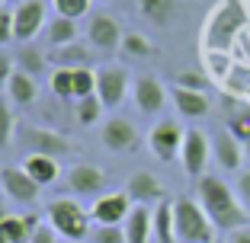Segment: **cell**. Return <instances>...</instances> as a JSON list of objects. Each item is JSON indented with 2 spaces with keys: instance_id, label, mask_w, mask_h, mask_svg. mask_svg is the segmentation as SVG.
Listing matches in <instances>:
<instances>
[{
  "instance_id": "obj_9",
  "label": "cell",
  "mask_w": 250,
  "mask_h": 243,
  "mask_svg": "<svg viewBox=\"0 0 250 243\" xmlns=\"http://www.w3.org/2000/svg\"><path fill=\"white\" fill-rule=\"evenodd\" d=\"M45 13H48V10H45L42 0H22V3H16L13 7V38L16 42L20 45L32 42V38L48 26Z\"/></svg>"
},
{
  "instance_id": "obj_31",
  "label": "cell",
  "mask_w": 250,
  "mask_h": 243,
  "mask_svg": "<svg viewBox=\"0 0 250 243\" xmlns=\"http://www.w3.org/2000/svg\"><path fill=\"white\" fill-rule=\"evenodd\" d=\"M93 93H96V71L90 64L74 67V99H83Z\"/></svg>"
},
{
  "instance_id": "obj_40",
  "label": "cell",
  "mask_w": 250,
  "mask_h": 243,
  "mask_svg": "<svg viewBox=\"0 0 250 243\" xmlns=\"http://www.w3.org/2000/svg\"><path fill=\"white\" fill-rule=\"evenodd\" d=\"M29 243H58V234L52 230V224H42V227L32 234V240Z\"/></svg>"
},
{
  "instance_id": "obj_11",
  "label": "cell",
  "mask_w": 250,
  "mask_h": 243,
  "mask_svg": "<svg viewBox=\"0 0 250 243\" xmlns=\"http://www.w3.org/2000/svg\"><path fill=\"white\" fill-rule=\"evenodd\" d=\"M100 141H103V148L109 150V154H135L138 144H141V134L128 118L116 115V118H109V122H103Z\"/></svg>"
},
{
  "instance_id": "obj_13",
  "label": "cell",
  "mask_w": 250,
  "mask_h": 243,
  "mask_svg": "<svg viewBox=\"0 0 250 243\" xmlns=\"http://www.w3.org/2000/svg\"><path fill=\"white\" fill-rule=\"evenodd\" d=\"M167 87H164L157 77L151 74H141L135 77L132 83V99H135V109L141 112V115H157V112L164 109V103H167Z\"/></svg>"
},
{
  "instance_id": "obj_33",
  "label": "cell",
  "mask_w": 250,
  "mask_h": 243,
  "mask_svg": "<svg viewBox=\"0 0 250 243\" xmlns=\"http://www.w3.org/2000/svg\"><path fill=\"white\" fill-rule=\"evenodd\" d=\"M13 134H16V112L7 106V99L0 96V150L13 144Z\"/></svg>"
},
{
  "instance_id": "obj_26",
  "label": "cell",
  "mask_w": 250,
  "mask_h": 243,
  "mask_svg": "<svg viewBox=\"0 0 250 243\" xmlns=\"http://www.w3.org/2000/svg\"><path fill=\"white\" fill-rule=\"evenodd\" d=\"M45 36H48L52 48H58V45H71V42H77L81 29H77V19H67V16H55V19L45 26Z\"/></svg>"
},
{
  "instance_id": "obj_39",
  "label": "cell",
  "mask_w": 250,
  "mask_h": 243,
  "mask_svg": "<svg viewBox=\"0 0 250 243\" xmlns=\"http://www.w3.org/2000/svg\"><path fill=\"white\" fill-rule=\"evenodd\" d=\"M13 71H16V61H13V55L0 52V90L7 87V80L13 77Z\"/></svg>"
},
{
  "instance_id": "obj_18",
  "label": "cell",
  "mask_w": 250,
  "mask_h": 243,
  "mask_svg": "<svg viewBox=\"0 0 250 243\" xmlns=\"http://www.w3.org/2000/svg\"><path fill=\"white\" fill-rule=\"evenodd\" d=\"M122 227H125V240L128 243H147L151 237H154V208L135 205Z\"/></svg>"
},
{
  "instance_id": "obj_47",
  "label": "cell",
  "mask_w": 250,
  "mask_h": 243,
  "mask_svg": "<svg viewBox=\"0 0 250 243\" xmlns=\"http://www.w3.org/2000/svg\"><path fill=\"white\" fill-rule=\"evenodd\" d=\"M81 243H83V240H81Z\"/></svg>"
},
{
  "instance_id": "obj_34",
  "label": "cell",
  "mask_w": 250,
  "mask_h": 243,
  "mask_svg": "<svg viewBox=\"0 0 250 243\" xmlns=\"http://www.w3.org/2000/svg\"><path fill=\"white\" fill-rule=\"evenodd\" d=\"M55 16H67V19H81V16L90 13L93 0H52Z\"/></svg>"
},
{
  "instance_id": "obj_45",
  "label": "cell",
  "mask_w": 250,
  "mask_h": 243,
  "mask_svg": "<svg viewBox=\"0 0 250 243\" xmlns=\"http://www.w3.org/2000/svg\"><path fill=\"white\" fill-rule=\"evenodd\" d=\"M16 3H22V0H16Z\"/></svg>"
},
{
  "instance_id": "obj_3",
  "label": "cell",
  "mask_w": 250,
  "mask_h": 243,
  "mask_svg": "<svg viewBox=\"0 0 250 243\" xmlns=\"http://www.w3.org/2000/svg\"><path fill=\"white\" fill-rule=\"evenodd\" d=\"M173 224H177V243H215V224L199 205V199L180 195L173 199Z\"/></svg>"
},
{
  "instance_id": "obj_29",
  "label": "cell",
  "mask_w": 250,
  "mask_h": 243,
  "mask_svg": "<svg viewBox=\"0 0 250 243\" xmlns=\"http://www.w3.org/2000/svg\"><path fill=\"white\" fill-rule=\"evenodd\" d=\"M122 52L128 55V58H151V55H154V45L147 42V36H141V32H125L122 36Z\"/></svg>"
},
{
  "instance_id": "obj_10",
  "label": "cell",
  "mask_w": 250,
  "mask_h": 243,
  "mask_svg": "<svg viewBox=\"0 0 250 243\" xmlns=\"http://www.w3.org/2000/svg\"><path fill=\"white\" fill-rule=\"evenodd\" d=\"M135 202L128 199V192H103L100 199H93V208H90V218L93 224H109V227H122L125 218L132 214Z\"/></svg>"
},
{
  "instance_id": "obj_20",
  "label": "cell",
  "mask_w": 250,
  "mask_h": 243,
  "mask_svg": "<svg viewBox=\"0 0 250 243\" xmlns=\"http://www.w3.org/2000/svg\"><path fill=\"white\" fill-rule=\"evenodd\" d=\"M170 99H173L177 112H180V115H186V118H202V115H208V96L199 93V90L173 87V90H170Z\"/></svg>"
},
{
  "instance_id": "obj_38",
  "label": "cell",
  "mask_w": 250,
  "mask_h": 243,
  "mask_svg": "<svg viewBox=\"0 0 250 243\" xmlns=\"http://www.w3.org/2000/svg\"><path fill=\"white\" fill-rule=\"evenodd\" d=\"M10 42H16V38H13V10L0 7V48L10 45Z\"/></svg>"
},
{
  "instance_id": "obj_6",
  "label": "cell",
  "mask_w": 250,
  "mask_h": 243,
  "mask_svg": "<svg viewBox=\"0 0 250 243\" xmlns=\"http://www.w3.org/2000/svg\"><path fill=\"white\" fill-rule=\"evenodd\" d=\"M208 157H212V141L202 128H186V138H183V150H180V163H183V173L189 179L206 176V167H208Z\"/></svg>"
},
{
  "instance_id": "obj_25",
  "label": "cell",
  "mask_w": 250,
  "mask_h": 243,
  "mask_svg": "<svg viewBox=\"0 0 250 243\" xmlns=\"http://www.w3.org/2000/svg\"><path fill=\"white\" fill-rule=\"evenodd\" d=\"M13 61H16V71H22V74L36 77V80L45 74V67H48V64H45V55L39 52V48H36L32 42L20 45V52L13 55Z\"/></svg>"
},
{
  "instance_id": "obj_30",
  "label": "cell",
  "mask_w": 250,
  "mask_h": 243,
  "mask_svg": "<svg viewBox=\"0 0 250 243\" xmlns=\"http://www.w3.org/2000/svg\"><path fill=\"white\" fill-rule=\"evenodd\" d=\"M103 112H106V106L100 103V96H96V93L77 99V122H81V125H96Z\"/></svg>"
},
{
  "instance_id": "obj_14",
  "label": "cell",
  "mask_w": 250,
  "mask_h": 243,
  "mask_svg": "<svg viewBox=\"0 0 250 243\" xmlns=\"http://www.w3.org/2000/svg\"><path fill=\"white\" fill-rule=\"evenodd\" d=\"M22 141L29 144V154H45V157H61L74 154V144L67 134H58V131H48V128H26L22 131Z\"/></svg>"
},
{
  "instance_id": "obj_4",
  "label": "cell",
  "mask_w": 250,
  "mask_h": 243,
  "mask_svg": "<svg viewBox=\"0 0 250 243\" xmlns=\"http://www.w3.org/2000/svg\"><path fill=\"white\" fill-rule=\"evenodd\" d=\"M45 224H52V230L58 237L71 243H81L90 237V211H83V205H77L74 199H52L45 205Z\"/></svg>"
},
{
  "instance_id": "obj_1",
  "label": "cell",
  "mask_w": 250,
  "mask_h": 243,
  "mask_svg": "<svg viewBox=\"0 0 250 243\" xmlns=\"http://www.w3.org/2000/svg\"><path fill=\"white\" fill-rule=\"evenodd\" d=\"M196 192H199V205L206 208V214L212 218V224L218 230H237V227H247L250 224V214L244 211V205L237 202V192L231 189L228 183L221 176H212V173H206V176L196 179Z\"/></svg>"
},
{
  "instance_id": "obj_12",
  "label": "cell",
  "mask_w": 250,
  "mask_h": 243,
  "mask_svg": "<svg viewBox=\"0 0 250 243\" xmlns=\"http://www.w3.org/2000/svg\"><path fill=\"white\" fill-rule=\"evenodd\" d=\"M39 189H42V186H39L22 167H3L0 169V192H3L10 202H16V205H36Z\"/></svg>"
},
{
  "instance_id": "obj_28",
  "label": "cell",
  "mask_w": 250,
  "mask_h": 243,
  "mask_svg": "<svg viewBox=\"0 0 250 243\" xmlns=\"http://www.w3.org/2000/svg\"><path fill=\"white\" fill-rule=\"evenodd\" d=\"M228 131L234 134L241 144H244V141H250V103L231 109V115H228Z\"/></svg>"
},
{
  "instance_id": "obj_27",
  "label": "cell",
  "mask_w": 250,
  "mask_h": 243,
  "mask_svg": "<svg viewBox=\"0 0 250 243\" xmlns=\"http://www.w3.org/2000/svg\"><path fill=\"white\" fill-rule=\"evenodd\" d=\"M32 240V230L26 227L22 214H7L0 221V243H29Z\"/></svg>"
},
{
  "instance_id": "obj_7",
  "label": "cell",
  "mask_w": 250,
  "mask_h": 243,
  "mask_svg": "<svg viewBox=\"0 0 250 243\" xmlns=\"http://www.w3.org/2000/svg\"><path fill=\"white\" fill-rule=\"evenodd\" d=\"M132 90V77L125 67H116V64H106L96 71V96L106 109H119L125 103V96Z\"/></svg>"
},
{
  "instance_id": "obj_17",
  "label": "cell",
  "mask_w": 250,
  "mask_h": 243,
  "mask_svg": "<svg viewBox=\"0 0 250 243\" xmlns=\"http://www.w3.org/2000/svg\"><path fill=\"white\" fill-rule=\"evenodd\" d=\"M212 154H215V160H218V167H225L228 173H237L241 163H244V144L225 128L221 134L212 138Z\"/></svg>"
},
{
  "instance_id": "obj_23",
  "label": "cell",
  "mask_w": 250,
  "mask_h": 243,
  "mask_svg": "<svg viewBox=\"0 0 250 243\" xmlns=\"http://www.w3.org/2000/svg\"><path fill=\"white\" fill-rule=\"evenodd\" d=\"M154 237L157 243H177V224H173V202L164 199L154 208Z\"/></svg>"
},
{
  "instance_id": "obj_8",
  "label": "cell",
  "mask_w": 250,
  "mask_h": 243,
  "mask_svg": "<svg viewBox=\"0 0 250 243\" xmlns=\"http://www.w3.org/2000/svg\"><path fill=\"white\" fill-rule=\"evenodd\" d=\"M122 26H119V19L116 16H109V13H96V16H90V22H87V45L93 48V52H100V55H112V52H119L122 48Z\"/></svg>"
},
{
  "instance_id": "obj_41",
  "label": "cell",
  "mask_w": 250,
  "mask_h": 243,
  "mask_svg": "<svg viewBox=\"0 0 250 243\" xmlns=\"http://www.w3.org/2000/svg\"><path fill=\"white\" fill-rule=\"evenodd\" d=\"M228 243H250V224L247 227H237L228 234Z\"/></svg>"
},
{
  "instance_id": "obj_16",
  "label": "cell",
  "mask_w": 250,
  "mask_h": 243,
  "mask_svg": "<svg viewBox=\"0 0 250 243\" xmlns=\"http://www.w3.org/2000/svg\"><path fill=\"white\" fill-rule=\"evenodd\" d=\"M125 192H128V199L135 202V205H157V202H164V183L154 176V173H132L128 176V183H125Z\"/></svg>"
},
{
  "instance_id": "obj_22",
  "label": "cell",
  "mask_w": 250,
  "mask_h": 243,
  "mask_svg": "<svg viewBox=\"0 0 250 243\" xmlns=\"http://www.w3.org/2000/svg\"><path fill=\"white\" fill-rule=\"evenodd\" d=\"M36 96H39V83H36V77H29V74H22V71H13V77L7 80V99L13 106H32L36 103Z\"/></svg>"
},
{
  "instance_id": "obj_19",
  "label": "cell",
  "mask_w": 250,
  "mask_h": 243,
  "mask_svg": "<svg viewBox=\"0 0 250 243\" xmlns=\"http://www.w3.org/2000/svg\"><path fill=\"white\" fill-rule=\"evenodd\" d=\"M135 3H138V13L157 29L173 26L180 16V0H135Z\"/></svg>"
},
{
  "instance_id": "obj_46",
  "label": "cell",
  "mask_w": 250,
  "mask_h": 243,
  "mask_svg": "<svg viewBox=\"0 0 250 243\" xmlns=\"http://www.w3.org/2000/svg\"><path fill=\"white\" fill-rule=\"evenodd\" d=\"M0 3H3V0H0Z\"/></svg>"
},
{
  "instance_id": "obj_36",
  "label": "cell",
  "mask_w": 250,
  "mask_h": 243,
  "mask_svg": "<svg viewBox=\"0 0 250 243\" xmlns=\"http://www.w3.org/2000/svg\"><path fill=\"white\" fill-rule=\"evenodd\" d=\"M177 87H186V90H202L208 87V77L206 74H199V71H183V74L177 77Z\"/></svg>"
},
{
  "instance_id": "obj_44",
  "label": "cell",
  "mask_w": 250,
  "mask_h": 243,
  "mask_svg": "<svg viewBox=\"0 0 250 243\" xmlns=\"http://www.w3.org/2000/svg\"><path fill=\"white\" fill-rule=\"evenodd\" d=\"M93 3H109V0H93Z\"/></svg>"
},
{
  "instance_id": "obj_2",
  "label": "cell",
  "mask_w": 250,
  "mask_h": 243,
  "mask_svg": "<svg viewBox=\"0 0 250 243\" xmlns=\"http://www.w3.org/2000/svg\"><path fill=\"white\" fill-rule=\"evenodd\" d=\"M247 26V13L237 0H218L206 22V48L208 52H228L237 32Z\"/></svg>"
},
{
  "instance_id": "obj_15",
  "label": "cell",
  "mask_w": 250,
  "mask_h": 243,
  "mask_svg": "<svg viewBox=\"0 0 250 243\" xmlns=\"http://www.w3.org/2000/svg\"><path fill=\"white\" fill-rule=\"evenodd\" d=\"M67 189L77 192V195H93L100 199L106 189V173L96 163H77V167L67 169Z\"/></svg>"
},
{
  "instance_id": "obj_35",
  "label": "cell",
  "mask_w": 250,
  "mask_h": 243,
  "mask_svg": "<svg viewBox=\"0 0 250 243\" xmlns=\"http://www.w3.org/2000/svg\"><path fill=\"white\" fill-rule=\"evenodd\" d=\"M87 243H128L125 240V227H109V224H93L90 227Z\"/></svg>"
},
{
  "instance_id": "obj_43",
  "label": "cell",
  "mask_w": 250,
  "mask_h": 243,
  "mask_svg": "<svg viewBox=\"0 0 250 243\" xmlns=\"http://www.w3.org/2000/svg\"><path fill=\"white\" fill-rule=\"evenodd\" d=\"M244 160L250 163V141H244Z\"/></svg>"
},
{
  "instance_id": "obj_37",
  "label": "cell",
  "mask_w": 250,
  "mask_h": 243,
  "mask_svg": "<svg viewBox=\"0 0 250 243\" xmlns=\"http://www.w3.org/2000/svg\"><path fill=\"white\" fill-rule=\"evenodd\" d=\"M234 192H237V202L244 205V211L250 214V169H244V173H237Z\"/></svg>"
},
{
  "instance_id": "obj_32",
  "label": "cell",
  "mask_w": 250,
  "mask_h": 243,
  "mask_svg": "<svg viewBox=\"0 0 250 243\" xmlns=\"http://www.w3.org/2000/svg\"><path fill=\"white\" fill-rule=\"evenodd\" d=\"M48 87H52V93L58 99H74V71L71 67H55Z\"/></svg>"
},
{
  "instance_id": "obj_5",
  "label": "cell",
  "mask_w": 250,
  "mask_h": 243,
  "mask_svg": "<svg viewBox=\"0 0 250 243\" xmlns=\"http://www.w3.org/2000/svg\"><path fill=\"white\" fill-rule=\"evenodd\" d=\"M183 125H180L177 118H161V122H154V128L147 131V150L157 157V160L170 163L177 160L180 150H183Z\"/></svg>"
},
{
  "instance_id": "obj_21",
  "label": "cell",
  "mask_w": 250,
  "mask_h": 243,
  "mask_svg": "<svg viewBox=\"0 0 250 243\" xmlns=\"http://www.w3.org/2000/svg\"><path fill=\"white\" fill-rule=\"evenodd\" d=\"M26 173H29L32 179H36L39 186H52L55 179L61 176V167H58V160L55 157H45V154H26L22 157V163H20Z\"/></svg>"
},
{
  "instance_id": "obj_24",
  "label": "cell",
  "mask_w": 250,
  "mask_h": 243,
  "mask_svg": "<svg viewBox=\"0 0 250 243\" xmlns=\"http://www.w3.org/2000/svg\"><path fill=\"white\" fill-rule=\"evenodd\" d=\"M52 61L55 67H83L93 61V55H90V48H83L81 42H71V45H58V48H52Z\"/></svg>"
},
{
  "instance_id": "obj_42",
  "label": "cell",
  "mask_w": 250,
  "mask_h": 243,
  "mask_svg": "<svg viewBox=\"0 0 250 243\" xmlns=\"http://www.w3.org/2000/svg\"><path fill=\"white\" fill-rule=\"evenodd\" d=\"M0 195H3V192H0ZM7 214H10V211H7V205H3V199H0V221H3Z\"/></svg>"
}]
</instances>
